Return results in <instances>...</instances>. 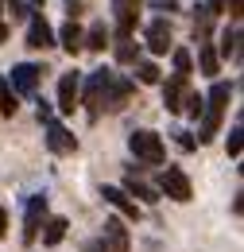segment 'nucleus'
I'll list each match as a JSON object with an SVG mask.
<instances>
[{"instance_id":"f257e3e1","label":"nucleus","mask_w":244,"mask_h":252,"mask_svg":"<svg viewBox=\"0 0 244 252\" xmlns=\"http://www.w3.org/2000/svg\"><path fill=\"white\" fill-rule=\"evenodd\" d=\"M233 82H214L210 86V94L202 97V125H198V144H210L217 136V128H221V117H225V109H229V97H233Z\"/></svg>"},{"instance_id":"f03ea898","label":"nucleus","mask_w":244,"mask_h":252,"mask_svg":"<svg viewBox=\"0 0 244 252\" xmlns=\"http://www.w3.org/2000/svg\"><path fill=\"white\" fill-rule=\"evenodd\" d=\"M132 94H136V82L117 74V70H109V78H105V86L97 94V117L101 113H121V109H128Z\"/></svg>"},{"instance_id":"7ed1b4c3","label":"nucleus","mask_w":244,"mask_h":252,"mask_svg":"<svg viewBox=\"0 0 244 252\" xmlns=\"http://www.w3.org/2000/svg\"><path fill=\"white\" fill-rule=\"evenodd\" d=\"M128 152H132L136 159H144V163H152V167H159V163L167 159L163 136H159V132H152V128H140V132H132V136H128Z\"/></svg>"},{"instance_id":"20e7f679","label":"nucleus","mask_w":244,"mask_h":252,"mask_svg":"<svg viewBox=\"0 0 244 252\" xmlns=\"http://www.w3.org/2000/svg\"><path fill=\"white\" fill-rule=\"evenodd\" d=\"M39 78H43V66H35V63H16L12 70H8V90L16 97H31L35 90H39Z\"/></svg>"},{"instance_id":"39448f33","label":"nucleus","mask_w":244,"mask_h":252,"mask_svg":"<svg viewBox=\"0 0 244 252\" xmlns=\"http://www.w3.org/2000/svg\"><path fill=\"white\" fill-rule=\"evenodd\" d=\"M159 190L171 198V202H190L194 198V187H190V179H186L183 167H163V175H159Z\"/></svg>"},{"instance_id":"423d86ee","label":"nucleus","mask_w":244,"mask_h":252,"mask_svg":"<svg viewBox=\"0 0 244 252\" xmlns=\"http://www.w3.org/2000/svg\"><path fill=\"white\" fill-rule=\"evenodd\" d=\"M43 221H47V194H35L28 202V210H24V245H31L35 237H39V229H43Z\"/></svg>"},{"instance_id":"0eeeda50","label":"nucleus","mask_w":244,"mask_h":252,"mask_svg":"<svg viewBox=\"0 0 244 252\" xmlns=\"http://www.w3.org/2000/svg\"><path fill=\"white\" fill-rule=\"evenodd\" d=\"M113 16H117V39H132L140 20V0H113Z\"/></svg>"},{"instance_id":"6e6552de","label":"nucleus","mask_w":244,"mask_h":252,"mask_svg":"<svg viewBox=\"0 0 244 252\" xmlns=\"http://www.w3.org/2000/svg\"><path fill=\"white\" fill-rule=\"evenodd\" d=\"M28 47H31V51H47V47H55V28L43 20V12H31V16H28Z\"/></svg>"},{"instance_id":"1a4fd4ad","label":"nucleus","mask_w":244,"mask_h":252,"mask_svg":"<svg viewBox=\"0 0 244 252\" xmlns=\"http://www.w3.org/2000/svg\"><path fill=\"white\" fill-rule=\"evenodd\" d=\"M82 97V70H66L59 78V113H74Z\"/></svg>"},{"instance_id":"9d476101","label":"nucleus","mask_w":244,"mask_h":252,"mask_svg":"<svg viewBox=\"0 0 244 252\" xmlns=\"http://www.w3.org/2000/svg\"><path fill=\"white\" fill-rule=\"evenodd\" d=\"M101 245L109 252H128L132 241H128V229H124L121 218H105V233H101Z\"/></svg>"},{"instance_id":"9b49d317","label":"nucleus","mask_w":244,"mask_h":252,"mask_svg":"<svg viewBox=\"0 0 244 252\" xmlns=\"http://www.w3.org/2000/svg\"><path fill=\"white\" fill-rule=\"evenodd\" d=\"M47 148H51L55 156H66V152H78V140H74V132L62 128L59 121H47Z\"/></svg>"},{"instance_id":"f8f14e48","label":"nucleus","mask_w":244,"mask_h":252,"mask_svg":"<svg viewBox=\"0 0 244 252\" xmlns=\"http://www.w3.org/2000/svg\"><path fill=\"white\" fill-rule=\"evenodd\" d=\"M144 43H148L152 55H167L171 51V24L167 20H152L148 32H144Z\"/></svg>"},{"instance_id":"ddd939ff","label":"nucleus","mask_w":244,"mask_h":252,"mask_svg":"<svg viewBox=\"0 0 244 252\" xmlns=\"http://www.w3.org/2000/svg\"><path fill=\"white\" fill-rule=\"evenodd\" d=\"M101 198H105V202H109L117 214H124L128 221H140V206H136V202H132V198H128L121 187H101Z\"/></svg>"},{"instance_id":"4468645a","label":"nucleus","mask_w":244,"mask_h":252,"mask_svg":"<svg viewBox=\"0 0 244 252\" xmlns=\"http://www.w3.org/2000/svg\"><path fill=\"white\" fill-rule=\"evenodd\" d=\"M217 59H241V24H229L217 35Z\"/></svg>"},{"instance_id":"2eb2a0df","label":"nucleus","mask_w":244,"mask_h":252,"mask_svg":"<svg viewBox=\"0 0 244 252\" xmlns=\"http://www.w3.org/2000/svg\"><path fill=\"white\" fill-rule=\"evenodd\" d=\"M105 78H109V66H101V70H93L90 82H86V90H82V101H86V113H90L93 121H97V94H101V86H105Z\"/></svg>"},{"instance_id":"dca6fc26","label":"nucleus","mask_w":244,"mask_h":252,"mask_svg":"<svg viewBox=\"0 0 244 252\" xmlns=\"http://www.w3.org/2000/svg\"><path fill=\"white\" fill-rule=\"evenodd\" d=\"M183 97H186L183 78H171V82L163 86V105H167V113H183Z\"/></svg>"},{"instance_id":"f3484780","label":"nucleus","mask_w":244,"mask_h":252,"mask_svg":"<svg viewBox=\"0 0 244 252\" xmlns=\"http://www.w3.org/2000/svg\"><path fill=\"white\" fill-rule=\"evenodd\" d=\"M66 229H70L66 218H47V221H43V229H39V233H43V245H47V249L62 245V241H66Z\"/></svg>"},{"instance_id":"a211bd4d","label":"nucleus","mask_w":244,"mask_h":252,"mask_svg":"<svg viewBox=\"0 0 244 252\" xmlns=\"http://www.w3.org/2000/svg\"><path fill=\"white\" fill-rule=\"evenodd\" d=\"M124 194H128L132 202H136V198H140V202H159V190H152L148 183H140L136 175H128V179H124Z\"/></svg>"},{"instance_id":"6ab92c4d","label":"nucleus","mask_w":244,"mask_h":252,"mask_svg":"<svg viewBox=\"0 0 244 252\" xmlns=\"http://www.w3.org/2000/svg\"><path fill=\"white\" fill-rule=\"evenodd\" d=\"M82 47L86 51H105L109 47V28L105 24H93L90 32H82Z\"/></svg>"},{"instance_id":"aec40b11","label":"nucleus","mask_w":244,"mask_h":252,"mask_svg":"<svg viewBox=\"0 0 244 252\" xmlns=\"http://www.w3.org/2000/svg\"><path fill=\"white\" fill-rule=\"evenodd\" d=\"M55 39H59L62 47L70 51V55H78V51H82V28H78L74 20H70V24H62V32L55 35Z\"/></svg>"},{"instance_id":"412c9836","label":"nucleus","mask_w":244,"mask_h":252,"mask_svg":"<svg viewBox=\"0 0 244 252\" xmlns=\"http://www.w3.org/2000/svg\"><path fill=\"white\" fill-rule=\"evenodd\" d=\"M198 66H202V74H210V78L221 70V59H217L214 43H198Z\"/></svg>"},{"instance_id":"4be33fe9","label":"nucleus","mask_w":244,"mask_h":252,"mask_svg":"<svg viewBox=\"0 0 244 252\" xmlns=\"http://www.w3.org/2000/svg\"><path fill=\"white\" fill-rule=\"evenodd\" d=\"M117 63H140V43L136 39H117Z\"/></svg>"},{"instance_id":"5701e85b","label":"nucleus","mask_w":244,"mask_h":252,"mask_svg":"<svg viewBox=\"0 0 244 252\" xmlns=\"http://www.w3.org/2000/svg\"><path fill=\"white\" fill-rule=\"evenodd\" d=\"M241 148H244V125L237 121V125L229 128V140H225V152H229L233 159H241Z\"/></svg>"},{"instance_id":"b1692460","label":"nucleus","mask_w":244,"mask_h":252,"mask_svg":"<svg viewBox=\"0 0 244 252\" xmlns=\"http://www.w3.org/2000/svg\"><path fill=\"white\" fill-rule=\"evenodd\" d=\"M16 94L8 90V82H4V74H0V117H16Z\"/></svg>"},{"instance_id":"393cba45","label":"nucleus","mask_w":244,"mask_h":252,"mask_svg":"<svg viewBox=\"0 0 244 252\" xmlns=\"http://www.w3.org/2000/svg\"><path fill=\"white\" fill-rule=\"evenodd\" d=\"M136 78H140L144 86H155V82H159V66L148 63V59H140V63H136Z\"/></svg>"},{"instance_id":"a878e982","label":"nucleus","mask_w":244,"mask_h":252,"mask_svg":"<svg viewBox=\"0 0 244 252\" xmlns=\"http://www.w3.org/2000/svg\"><path fill=\"white\" fill-rule=\"evenodd\" d=\"M175 78L190 82V51H183V47H175Z\"/></svg>"},{"instance_id":"bb28decb","label":"nucleus","mask_w":244,"mask_h":252,"mask_svg":"<svg viewBox=\"0 0 244 252\" xmlns=\"http://www.w3.org/2000/svg\"><path fill=\"white\" fill-rule=\"evenodd\" d=\"M175 140H179V148H183V152H194V148H198V140H194L186 128H179V132H175Z\"/></svg>"},{"instance_id":"cd10ccee","label":"nucleus","mask_w":244,"mask_h":252,"mask_svg":"<svg viewBox=\"0 0 244 252\" xmlns=\"http://www.w3.org/2000/svg\"><path fill=\"white\" fill-rule=\"evenodd\" d=\"M4 4H8L12 20H24V16H28V4H24V0H4Z\"/></svg>"},{"instance_id":"c85d7f7f","label":"nucleus","mask_w":244,"mask_h":252,"mask_svg":"<svg viewBox=\"0 0 244 252\" xmlns=\"http://www.w3.org/2000/svg\"><path fill=\"white\" fill-rule=\"evenodd\" d=\"M225 8H229V16H233V24H237L241 12H244V0H225Z\"/></svg>"},{"instance_id":"c756f323","label":"nucleus","mask_w":244,"mask_h":252,"mask_svg":"<svg viewBox=\"0 0 244 252\" xmlns=\"http://www.w3.org/2000/svg\"><path fill=\"white\" fill-rule=\"evenodd\" d=\"M39 121H43V125H47V121H55V109H51L47 101H39Z\"/></svg>"},{"instance_id":"7c9ffc66","label":"nucleus","mask_w":244,"mask_h":252,"mask_svg":"<svg viewBox=\"0 0 244 252\" xmlns=\"http://www.w3.org/2000/svg\"><path fill=\"white\" fill-rule=\"evenodd\" d=\"M179 0H155V12H175Z\"/></svg>"},{"instance_id":"2f4dec72","label":"nucleus","mask_w":244,"mask_h":252,"mask_svg":"<svg viewBox=\"0 0 244 252\" xmlns=\"http://www.w3.org/2000/svg\"><path fill=\"white\" fill-rule=\"evenodd\" d=\"M206 12L217 16V12H225V0H206Z\"/></svg>"},{"instance_id":"473e14b6","label":"nucleus","mask_w":244,"mask_h":252,"mask_svg":"<svg viewBox=\"0 0 244 252\" xmlns=\"http://www.w3.org/2000/svg\"><path fill=\"white\" fill-rule=\"evenodd\" d=\"M86 252H109V249H105V245H101V237H97V241H86Z\"/></svg>"},{"instance_id":"72a5a7b5","label":"nucleus","mask_w":244,"mask_h":252,"mask_svg":"<svg viewBox=\"0 0 244 252\" xmlns=\"http://www.w3.org/2000/svg\"><path fill=\"white\" fill-rule=\"evenodd\" d=\"M4 233H8V210L0 206V237H4Z\"/></svg>"},{"instance_id":"f704fd0d","label":"nucleus","mask_w":244,"mask_h":252,"mask_svg":"<svg viewBox=\"0 0 244 252\" xmlns=\"http://www.w3.org/2000/svg\"><path fill=\"white\" fill-rule=\"evenodd\" d=\"M4 39H8V28H4V24H0V43H4Z\"/></svg>"},{"instance_id":"c9c22d12","label":"nucleus","mask_w":244,"mask_h":252,"mask_svg":"<svg viewBox=\"0 0 244 252\" xmlns=\"http://www.w3.org/2000/svg\"><path fill=\"white\" fill-rule=\"evenodd\" d=\"M31 4H35V8H39V4H43V0H31Z\"/></svg>"}]
</instances>
